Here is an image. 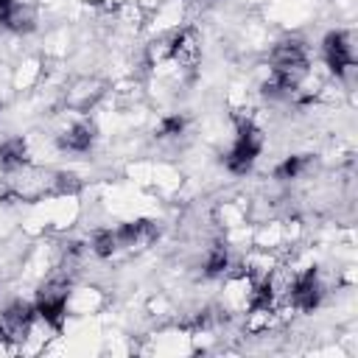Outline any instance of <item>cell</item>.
Instances as JSON below:
<instances>
[{"label": "cell", "instance_id": "7c38bea8", "mask_svg": "<svg viewBox=\"0 0 358 358\" xmlns=\"http://www.w3.org/2000/svg\"><path fill=\"white\" fill-rule=\"evenodd\" d=\"M308 157L305 154H299V157H288L285 162H280L277 168H274V176L277 179H282V182H288V179H296V176H302V171L308 168Z\"/></svg>", "mask_w": 358, "mask_h": 358}, {"label": "cell", "instance_id": "3957f363", "mask_svg": "<svg viewBox=\"0 0 358 358\" xmlns=\"http://www.w3.org/2000/svg\"><path fill=\"white\" fill-rule=\"evenodd\" d=\"M324 296V288L319 282V271L316 268H305L299 274H294L291 285H288V305L296 310H313Z\"/></svg>", "mask_w": 358, "mask_h": 358}, {"label": "cell", "instance_id": "30bf717a", "mask_svg": "<svg viewBox=\"0 0 358 358\" xmlns=\"http://www.w3.org/2000/svg\"><path fill=\"white\" fill-rule=\"evenodd\" d=\"M3 28H11V31H17V34L31 31V28H34V11H31L28 6H22V3H14L11 11L6 14Z\"/></svg>", "mask_w": 358, "mask_h": 358}, {"label": "cell", "instance_id": "4fadbf2b", "mask_svg": "<svg viewBox=\"0 0 358 358\" xmlns=\"http://www.w3.org/2000/svg\"><path fill=\"white\" fill-rule=\"evenodd\" d=\"M185 131V117L182 115H168L157 126V137H179Z\"/></svg>", "mask_w": 358, "mask_h": 358}, {"label": "cell", "instance_id": "6da1fadb", "mask_svg": "<svg viewBox=\"0 0 358 358\" xmlns=\"http://www.w3.org/2000/svg\"><path fill=\"white\" fill-rule=\"evenodd\" d=\"M260 148H263V134H260V129L246 117V120L238 123V137H235L229 154L224 157V162H227V168H229L232 173L241 176V173L252 171V165H255Z\"/></svg>", "mask_w": 358, "mask_h": 358}, {"label": "cell", "instance_id": "ba28073f", "mask_svg": "<svg viewBox=\"0 0 358 358\" xmlns=\"http://www.w3.org/2000/svg\"><path fill=\"white\" fill-rule=\"evenodd\" d=\"M25 162H28V145L22 137H11L0 143V171L11 173V171L25 168Z\"/></svg>", "mask_w": 358, "mask_h": 358}, {"label": "cell", "instance_id": "8992f818", "mask_svg": "<svg viewBox=\"0 0 358 358\" xmlns=\"http://www.w3.org/2000/svg\"><path fill=\"white\" fill-rule=\"evenodd\" d=\"M157 227L145 218L140 221H129V224H120L115 229V238H117V249H126V252H140L145 246H151L157 241Z\"/></svg>", "mask_w": 358, "mask_h": 358}, {"label": "cell", "instance_id": "8fae6325", "mask_svg": "<svg viewBox=\"0 0 358 358\" xmlns=\"http://www.w3.org/2000/svg\"><path fill=\"white\" fill-rule=\"evenodd\" d=\"M90 249H92V255H98V257H112L115 252H120V249H117L115 229H98V232L92 235V241H90Z\"/></svg>", "mask_w": 358, "mask_h": 358}, {"label": "cell", "instance_id": "52a82bcc", "mask_svg": "<svg viewBox=\"0 0 358 358\" xmlns=\"http://www.w3.org/2000/svg\"><path fill=\"white\" fill-rule=\"evenodd\" d=\"M56 143H59V148H62V151L84 154V151H90V148H92V143H95V126H92L90 120H78V123L67 126V129L56 137Z\"/></svg>", "mask_w": 358, "mask_h": 358}, {"label": "cell", "instance_id": "7a4b0ae2", "mask_svg": "<svg viewBox=\"0 0 358 358\" xmlns=\"http://www.w3.org/2000/svg\"><path fill=\"white\" fill-rule=\"evenodd\" d=\"M67 296H70V282H67L64 277L48 280V282L39 288L36 302H34L36 316H39L45 324H50L53 330H62L64 316H67Z\"/></svg>", "mask_w": 358, "mask_h": 358}, {"label": "cell", "instance_id": "9c48e42d", "mask_svg": "<svg viewBox=\"0 0 358 358\" xmlns=\"http://www.w3.org/2000/svg\"><path fill=\"white\" fill-rule=\"evenodd\" d=\"M227 268H229V252H227V246L224 243L210 246L207 260H204V274L207 277H221V274H227Z\"/></svg>", "mask_w": 358, "mask_h": 358}, {"label": "cell", "instance_id": "277c9868", "mask_svg": "<svg viewBox=\"0 0 358 358\" xmlns=\"http://www.w3.org/2000/svg\"><path fill=\"white\" fill-rule=\"evenodd\" d=\"M322 53L324 62L330 67V73H336L338 78L347 76L355 67V53H352V39L347 31H330L322 42Z\"/></svg>", "mask_w": 358, "mask_h": 358}, {"label": "cell", "instance_id": "5b68a950", "mask_svg": "<svg viewBox=\"0 0 358 358\" xmlns=\"http://www.w3.org/2000/svg\"><path fill=\"white\" fill-rule=\"evenodd\" d=\"M165 50H168V59L176 62L179 67H187L193 70L199 62H201V36L196 28H179L168 42H165Z\"/></svg>", "mask_w": 358, "mask_h": 358}]
</instances>
